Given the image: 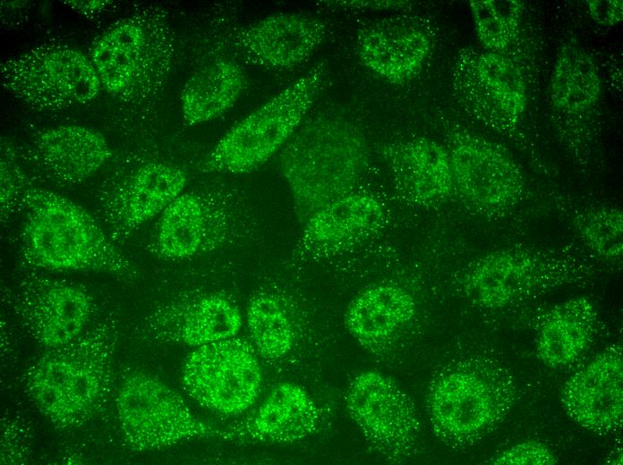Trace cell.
Instances as JSON below:
<instances>
[{
    "label": "cell",
    "instance_id": "6da1fadb",
    "mask_svg": "<svg viewBox=\"0 0 623 465\" xmlns=\"http://www.w3.org/2000/svg\"><path fill=\"white\" fill-rule=\"evenodd\" d=\"M118 326V317L109 312L69 343L46 350L22 372L24 393L55 428L81 427L107 405Z\"/></svg>",
    "mask_w": 623,
    "mask_h": 465
},
{
    "label": "cell",
    "instance_id": "7a4b0ae2",
    "mask_svg": "<svg viewBox=\"0 0 623 465\" xmlns=\"http://www.w3.org/2000/svg\"><path fill=\"white\" fill-rule=\"evenodd\" d=\"M19 253L26 266L50 271L94 272L133 282L138 271L95 217L73 201L28 185Z\"/></svg>",
    "mask_w": 623,
    "mask_h": 465
},
{
    "label": "cell",
    "instance_id": "3957f363",
    "mask_svg": "<svg viewBox=\"0 0 623 465\" xmlns=\"http://www.w3.org/2000/svg\"><path fill=\"white\" fill-rule=\"evenodd\" d=\"M367 164L365 139L351 123L319 117L299 128L279 151V166L300 225L356 191Z\"/></svg>",
    "mask_w": 623,
    "mask_h": 465
},
{
    "label": "cell",
    "instance_id": "277c9868",
    "mask_svg": "<svg viewBox=\"0 0 623 465\" xmlns=\"http://www.w3.org/2000/svg\"><path fill=\"white\" fill-rule=\"evenodd\" d=\"M326 74V63H318L246 115L219 140L202 170L243 174L265 164L299 129L320 93Z\"/></svg>",
    "mask_w": 623,
    "mask_h": 465
},
{
    "label": "cell",
    "instance_id": "5b68a950",
    "mask_svg": "<svg viewBox=\"0 0 623 465\" xmlns=\"http://www.w3.org/2000/svg\"><path fill=\"white\" fill-rule=\"evenodd\" d=\"M171 46L164 18L144 9L106 30L92 45L90 61L109 93L137 102L160 87L169 69Z\"/></svg>",
    "mask_w": 623,
    "mask_h": 465
},
{
    "label": "cell",
    "instance_id": "8992f818",
    "mask_svg": "<svg viewBox=\"0 0 623 465\" xmlns=\"http://www.w3.org/2000/svg\"><path fill=\"white\" fill-rule=\"evenodd\" d=\"M0 74L2 85L11 94L38 111L87 104L101 87L91 61L61 43L41 44L5 58Z\"/></svg>",
    "mask_w": 623,
    "mask_h": 465
},
{
    "label": "cell",
    "instance_id": "52a82bcc",
    "mask_svg": "<svg viewBox=\"0 0 623 465\" xmlns=\"http://www.w3.org/2000/svg\"><path fill=\"white\" fill-rule=\"evenodd\" d=\"M118 424L133 452H149L201 438H221L223 428L199 419L182 397L145 372L134 371L115 396Z\"/></svg>",
    "mask_w": 623,
    "mask_h": 465
},
{
    "label": "cell",
    "instance_id": "ba28073f",
    "mask_svg": "<svg viewBox=\"0 0 623 465\" xmlns=\"http://www.w3.org/2000/svg\"><path fill=\"white\" fill-rule=\"evenodd\" d=\"M252 218L230 199L183 192L158 216L149 249L183 260L235 247L253 232Z\"/></svg>",
    "mask_w": 623,
    "mask_h": 465
},
{
    "label": "cell",
    "instance_id": "9c48e42d",
    "mask_svg": "<svg viewBox=\"0 0 623 465\" xmlns=\"http://www.w3.org/2000/svg\"><path fill=\"white\" fill-rule=\"evenodd\" d=\"M261 382L253 351L235 336L196 347L182 369L185 392L205 408L225 415L247 410L259 395Z\"/></svg>",
    "mask_w": 623,
    "mask_h": 465
},
{
    "label": "cell",
    "instance_id": "30bf717a",
    "mask_svg": "<svg viewBox=\"0 0 623 465\" xmlns=\"http://www.w3.org/2000/svg\"><path fill=\"white\" fill-rule=\"evenodd\" d=\"M452 84L468 114L503 135L515 134L526 106V87L511 59L464 48L456 59Z\"/></svg>",
    "mask_w": 623,
    "mask_h": 465
},
{
    "label": "cell",
    "instance_id": "8fae6325",
    "mask_svg": "<svg viewBox=\"0 0 623 465\" xmlns=\"http://www.w3.org/2000/svg\"><path fill=\"white\" fill-rule=\"evenodd\" d=\"M4 300L27 334L43 349L69 343L89 327L97 309L93 295L78 283L30 274Z\"/></svg>",
    "mask_w": 623,
    "mask_h": 465
},
{
    "label": "cell",
    "instance_id": "7c38bea8",
    "mask_svg": "<svg viewBox=\"0 0 623 465\" xmlns=\"http://www.w3.org/2000/svg\"><path fill=\"white\" fill-rule=\"evenodd\" d=\"M187 181L183 168L165 161L147 160L123 168L101 190L98 219L111 239L122 242L159 216L183 192Z\"/></svg>",
    "mask_w": 623,
    "mask_h": 465
},
{
    "label": "cell",
    "instance_id": "4fadbf2b",
    "mask_svg": "<svg viewBox=\"0 0 623 465\" xmlns=\"http://www.w3.org/2000/svg\"><path fill=\"white\" fill-rule=\"evenodd\" d=\"M447 138L455 190L467 203L495 211L520 199L523 173L502 147L461 128L450 129Z\"/></svg>",
    "mask_w": 623,
    "mask_h": 465
},
{
    "label": "cell",
    "instance_id": "5bb4252c",
    "mask_svg": "<svg viewBox=\"0 0 623 465\" xmlns=\"http://www.w3.org/2000/svg\"><path fill=\"white\" fill-rule=\"evenodd\" d=\"M569 260L541 251L504 249L480 258L465 275L464 288L485 309H501L575 275Z\"/></svg>",
    "mask_w": 623,
    "mask_h": 465
},
{
    "label": "cell",
    "instance_id": "9a60e30c",
    "mask_svg": "<svg viewBox=\"0 0 623 465\" xmlns=\"http://www.w3.org/2000/svg\"><path fill=\"white\" fill-rule=\"evenodd\" d=\"M142 326L154 340L196 348L236 336L243 318L232 299L206 292L159 305L145 317Z\"/></svg>",
    "mask_w": 623,
    "mask_h": 465
},
{
    "label": "cell",
    "instance_id": "2e32d148",
    "mask_svg": "<svg viewBox=\"0 0 623 465\" xmlns=\"http://www.w3.org/2000/svg\"><path fill=\"white\" fill-rule=\"evenodd\" d=\"M387 212L376 197L354 191L327 206L303 226L294 255L322 259L358 247L385 226Z\"/></svg>",
    "mask_w": 623,
    "mask_h": 465
},
{
    "label": "cell",
    "instance_id": "e0dca14e",
    "mask_svg": "<svg viewBox=\"0 0 623 465\" xmlns=\"http://www.w3.org/2000/svg\"><path fill=\"white\" fill-rule=\"evenodd\" d=\"M497 383L467 371L442 376L430 394L434 425L453 439L483 433L498 423L505 410L504 395Z\"/></svg>",
    "mask_w": 623,
    "mask_h": 465
},
{
    "label": "cell",
    "instance_id": "ac0fdd59",
    "mask_svg": "<svg viewBox=\"0 0 623 465\" xmlns=\"http://www.w3.org/2000/svg\"><path fill=\"white\" fill-rule=\"evenodd\" d=\"M622 348L613 345L599 353L565 384L561 402L583 427L608 434L623 418Z\"/></svg>",
    "mask_w": 623,
    "mask_h": 465
},
{
    "label": "cell",
    "instance_id": "d6986e66",
    "mask_svg": "<svg viewBox=\"0 0 623 465\" xmlns=\"http://www.w3.org/2000/svg\"><path fill=\"white\" fill-rule=\"evenodd\" d=\"M380 154L408 205L434 207L456 192L450 156L440 143L423 137L395 140L382 145Z\"/></svg>",
    "mask_w": 623,
    "mask_h": 465
},
{
    "label": "cell",
    "instance_id": "ffe728a7",
    "mask_svg": "<svg viewBox=\"0 0 623 465\" xmlns=\"http://www.w3.org/2000/svg\"><path fill=\"white\" fill-rule=\"evenodd\" d=\"M346 407L360 428L388 451L408 447L415 436L416 418L408 400L379 372H363L352 381Z\"/></svg>",
    "mask_w": 623,
    "mask_h": 465
},
{
    "label": "cell",
    "instance_id": "44dd1931",
    "mask_svg": "<svg viewBox=\"0 0 623 465\" xmlns=\"http://www.w3.org/2000/svg\"><path fill=\"white\" fill-rule=\"evenodd\" d=\"M22 156L47 179L73 185L98 172L112 152L98 131L81 125H62L36 133Z\"/></svg>",
    "mask_w": 623,
    "mask_h": 465
},
{
    "label": "cell",
    "instance_id": "7402d4cb",
    "mask_svg": "<svg viewBox=\"0 0 623 465\" xmlns=\"http://www.w3.org/2000/svg\"><path fill=\"white\" fill-rule=\"evenodd\" d=\"M326 34V24L315 17L277 13L242 30L237 45L254 64L289 69L305 62L323 42Z\"/></svg>",
    "mask_w": 623,
    "mask_h": 465
},
{
    "label": "cell",
    "instance_id": "603a6c76",
    "mask_svg": "<svg viewBox=\"0 0 623 465\" xmlns=\"http://www.w3.org/2000/svg\"><path fill=\"white\" fill-rule=\"evenodd\" d=\"M356 46L366 68L392 84L402 85L422 69L431 53V38L420 25L388 21L363 30Z\"/></svg>",
    "mask_w": 623,
    "mask_h": 465
},
{
    "label": "cell",
    "instance_id": "cb8c5ba5",
    "mask_svg": "<svg viewBox=\"0 0 623 465\" xmlns=\"http://www.w3.org/2000/svg\"><path fill=\"white\" fill-rule=\"evenodd\" d=\"M319 410L299 385H277L259 409L244 421L223 428L222 439L248 443H292L316 429Z\"/></svg>",
    "mask_w": 623,
    "mask_h": 465
},
{
    "label": "cell",
    "instance_id": "d4e9b609",
    "mask_svg": "<svg viewBox=\"0 0 623 465\" xmlns=\"http://www.w3.org/2000/svg\"><path fill=\"white\" fill-rule=\"evenodd\" d=\"M597 324V310L585 296L572 298L552 308L541 322L537 352L552 368L574 363L591 343Z\"/></svg>",
    "mask_w": 623,
    "mask_h": 465
},
{
    "label": "cell",
    "instance_id": "484cf974",
    "mask_svg": "<svg viewBox=\"0 0 623 465\" xmlns=\"http://www.w3.org/2000/svg\"><path fill=\"white\" fill-rule=\"evenodd\" d=\"M416 304L405 289L394 284L369 288L356 296L346 312L349 333L363 343L385 341L414 316Z\"/></svg>",
    "mask_w": 623,
    "mask_h": 465
},
{
    "label": "cell",
    "instance_id": "4316f807",
    "mask_svg": "<svg viewBox=\"0 0 623 465\" xmlns=\"http://www.w3.org/2000/svg\"><path fill=\"white\" fill-rule=\"evenodd\" d=\"M244 82L241 67L230 60L218 59L199 69L188 79L182 91L184 121L195 125L223 115L240 97Z\"/></svg>",
    "mask_w": 623,
    "mask_h": 465
},
{
    "label": "cell",
    "instance_id": "83f0119b",
    "mask_svg": "<svg viewBox=\"0 0 623 465\" xmlns=\"http://www.w3.org/2000/svg\"><path fill=\"white\" fill-rule=\"evenodd\" d=\"M602 94L598 68L585 48L576 42L560 47L552 68L550 97L554 109L567 115L591 111Z\"/></svg>",
    "mask_w": 623,
    "mask_h": 465
},
{
    "label": "cell",
    "instance_id": "f1b7e54d",
    "mask_svg": "<svg viewBox=\"0 0 623 465\" xmlns=\"http://www.w3.org/2000/svg\"><path fill=\"white\" fill-rule=\"evenodd\" d=\"M246 321L258 351L268 359H279L292 349L294 326L286 307L274 292L257 291L248 301Z\"/></svg>",
    "mask_w": 623,
    "mask_h": 465
},
{
    "label": "cell",
    "instance_id": "f546056e",
    "mask_svg": "<svg viewBox=\"0 0 623 465\" xmlns=\"http://www.w3.org/2000/svg\"><path fill=\"white\" fill-rule=\"evenodd\" d=\"M584 244L601 259L619 263L623 256V213L610 206L576 212L571 218Z\"/></svg>",
    "mask_w": 623,
    "mask_h": 465
},
{
    "label": "cell",
    "instance_id": "4dcf8cb0",
    "mask_svg": "<svg viewBox=\"0 0 623 465\" xmlns=\"http://www.w3.org/2000/svg\"><path fill=\"white\" fill-rule=\"evenodd\" d=\"M469 6L479 41L489 52L500 53L516 38L523 14L518 0H471Z\"/></svg>",
    "mask_w": 623,
    "mask_h": 465
},
{
    "label": "cell",
    "instance_id": "1f68e13d",
    "mask_svg": "<svg viewBox=\"0 0 623 465\" xmlns=\"http://www.w3.org/2000/svg\"><path fill=\"white\" fill-rule=\"evenodd\" d=\"M1 217L7 218L21 209L24 192L29 184L17 162L15 152L5 141L1 147Z\"/></svg>",
    "mask_w": 623,
    "mask_h": 465
},
{
    "label": "cell",
    "instance_id": "d6a6232c",
    "mask_svg": "<svg viewBox=\"0 0 623 465\" xmlns=\"http://www.w3.org/2000/svg\"><path fill=\"white\" fill-rule=\"evenodd\" d=\"M1 426V464H22L30 455V429L18 415H8L2 418Z\"/></svg>",
    "mask_w": 623,
    "mask_h": 465
},
{
    "label": "cell",
    "instance_id": "836d02e7",
    "mask_svg": "<svg viewBox=\"0 0 623 465\" xmlns=\"http://www.w3.org/2000/svg\"><path fill=\"white\" fill-rule=\"evenodd\" d=\"M495 465H553L557 458L543 443L528 440L516 444L494 455L489 461Z\"/></svg>",
    "mask_w": 623,
    "mask_h": 465
},
{
    "label": "cell",
    "instance_id": "e575fe53",
    "mask_svg": "<svg viewBox=\"0 0 623 465\" xmlns=\"http://www.w3.org/2000/svg\"><path fill=\"white\" fill-rule=\"evenodd\" d=\"M592 19L598 24L612 26L622 21L623 2L621 0L587 1Z\"/></svg>",
    "mask_w": 623,
    "mask_h": 465
},
{
    "label": "cell",
    "instance_id": "d590c367",
    "mask_svg": "<svg viewBox=\"0 0 623 465\" xmlns=\"http://www.w3.org/2000/svg\"><path fill=\"white\" fill-rule=\"evenodd\" d=\"M336 4L341 7L354 9H371V10H399L411 5L408 1H370V0H353L337 1Z\"/></svg>",
    "mask_w": 623,
    "mask_h": 465
},
{
    "label": "cell",
    "instance_id": "8d00e7d4",
    "mask_svg": "<svg viewBox=\"0 0 623 465\" xmlns=\"http://www.w3.org/2000/svg\"><path fill=\"white\" fill-rule=\"evenodd\" d=\"M71 7L83 13H94L102 11L110 1H66Z\"/></svg>",
    "mask_w": 623,
    "mask_h": 465
}]
</instances>
